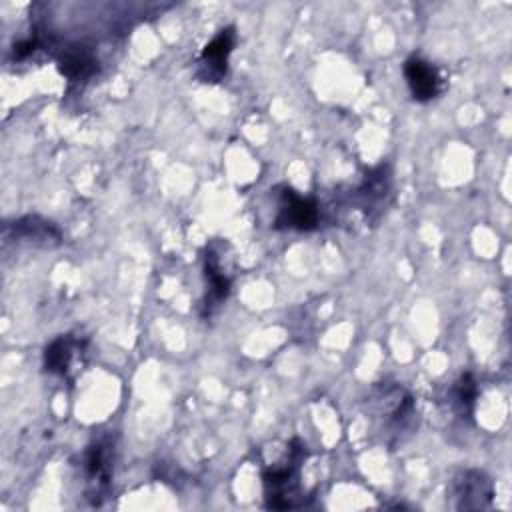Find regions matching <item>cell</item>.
<instances>
[{"instance_id": "7c38bea8", "label": "cell", "mask_w": 512, "mask_h": 512, "mask_svg": "<svg viewBox=\"0 0 512 512\" xmlns=\"http://www.w3.org/2000/svg\"><path fill=\"white\" fill-rule=\"evenodd\" d=\"M478 398V384L470 372H464L452 386V404L456 412L464 418H472Z\"/></svg>"}, {"instance_id": "5b68a950", "label": "cell", "mask_w": 512, "mask_h": 512, "mask_svg": "<svg viewBox=\"0 0 512 512\" xmlns=\"http://www.w3.org/2000/svg\"><path fill=\"white\" fill-rule=\"evenodd\" d=\"M236 44V30L234 26H226L222 30H218V34L202 48L200 54V70L198 76L204 82H220L226 76V68H228V58L234 50Z\"/></svg>"}, {"instance_id": "8992f818", "label": "cell", "mask_w": 512, "mask_h": 512, "mask_svg": "<svg viewBox=\"0 0 512 512\" xmlns=\"http://www.w3.org/2000/svg\"><path fill=\"white\" fill-rule=\"evenodd\" d=\"M402 72H404L408 90L416 102H430L440 94V88H442L440 72L432 62L424 60L422 56L412 54L410 58H406Z\"/></svg>"}, {"instance_id": "7a4b0ae2", "label": "cell", "mask_w": 512, "mask_h": 512, "mask_svg": "<svg viewBox=\"0 0 512 512\" xmlns=\"http://www.w3.org/2000/svg\"><path fill=\"white\" fill-rule=\"evenodd\" d=\"M276 198H278V212L274 218L276 230L310 232L318 226L320 212L314 198L300 196L290 186L276 188Z\"/></svg>"}, {"instance_id": "8fae6325", "label": "cell", "mask_w": 512, "mask_h": 512, "mask_svg": "<svg viewBox=\"0 0 512 512\" xmlns=\"http://www.w3.org/2000/svg\"><path fill=\"white\" fill-rule=\"evenodd\" d=\"M98 62L94 60V56L82 48H74V50H66L60 60H58V70L60 74H64L70 80H80V78H88L96 72Z\"/></svg>"}, {"instance_id": "ba28073f", "label": "cell", "mask_w": 512, "mask_h": 512, "mask_svg": "<svg viewBox=\"0 0 512 512\" xmlns=\"http://www.w3.org/2000/svg\"><path fill=\"white\" fill-rule=\"evenodd\" d=\"M106 442H94L84 454V474L90 484L96 486L94 494H102L110 480V452Z\"/></svg>"}, {"instance_id": "4fadbf2b", "label": "cell", "mask_w": 512, "mask_h": 512, "mask_svg": "<svg viewBox=\"0 0 512 512\" xmlns=\"http://www.w3.org/2000/svg\"><path fill=\"white\" fill-rule=\"evenodd\" d=\"M34 50H36V40L28 38V40H22V42H16V44H14L12 56H14L16 60H24V58L30 56Z\"/></svg>"}, {"instance_id": "9c48e42d", "label": "cell", "mask_w": 512, "mask_h": 512, "mask_svg": "<svg viewBox=\"0 0 512 512\" xmlns=\"http://www.w3.org/2000/svg\"><path fill=\"white\" fill-rule=\"evenodd\" d=\"M358 196L362 200V208L374 210L376 206H384L386 198L390 196V174H388V166L380 164L378 168H374L370 174H366L362 186L358 188Z\"/></svg>"}, {"instance_id": "277c9868", "label": "cell", "mask_w": 512, "mask_h": 512, "mask_svg": "<svg viewBox=\"0 0 512 512\" xmlns=\"http://www.w3.org/2000/svg\"><path fill=\"white\" fill-rule=\"evenodd\" d=\"M218 242L206 246L202 256L204 260V278H206V294L202 300V316H210L230 294L232 274L222 266V252Z\"/></svg>"}, {"instance_id": "52a82bcc", "label": "cell", "mask_w": 512, "mask_h": 512, "mask_svg": "<svg viewBox=\"0 0 512 512\" xmlns=\"http://www.w3.org/2000/svg\"><path fill=\"white\" fill-rule=\"evenodd\" d=\"M84 352V340L74 338L72 334H60L44 348V370L66 378L70 376L74 366L84 358Z\"/></svg>"}, {"instance_id": "6da1fadb", "label": "cell", "mask_w": 512, "mask_h": 512, "mask_svg": "<svg viewBox=\"0 0 512 512\" xmlns=\"http://www.w3.org/2000/svg\"><path fill=\"white\" fill-rule=\"evenodd\" d=\"M306 446L300 438H292L286 446V460L282 466H268L262 472V484H264V496L268 508H292L294 498L298 492V472L300 464L304 462Z\"/></svg>"}, {"instance_id": "30bf717a", "label": "cell", "mask_w": 512, "mask_h": 512, "mask_svg": "<svg viewBox=\"0 0 512 512\" xmlns=\"http://www.w3.org/2000/svg\"><path fill=\"white\" fill-rule=\"evenodd\" d=\"M14 234H16V238L30 240V242H36L42 246H48L50 240H54L56 244L60 242L58 228L52 222L42 220L38 216H26V218L14 222Z\"/></svg>"}, {"instance_id": "3957f363", "label": "cell", "mask_w": 512, "mask_h": 512, "mask_svg": "<svg viewBox=\"0 0 512 512\" xmlns=\"http://www.w3.org/2000/svg\"><path fill=\"white\" fill-rule=\"evenodd\" d=\"M456 510H484L490 506L492 480L480 470H460L450 486Z\"/></svg>"}]
</instances>
